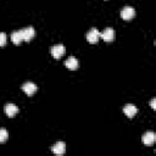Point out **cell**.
I'll list each match as a JSON object with an SVG mask.
<instances>
[{
    "label": "cell",
    "mask_w": 156,
    "mask_h": 156,
    "mask_svg": "<svg viewBox=\"0 0 156 156\" xmlns=\"http://www.w3.org/2000/svg\"><path fill=\"white\" fill-rule=\"evenodd\" d=\"M134 16H135V11L130 6H126V7H123L121 10V17L123 20H126V21H130Z\"/></svg>",
    "instance_id": "6da1fadb"
},
{
    "label": "cell",
    "mask_w": 156,
    "mask_h": 156,
    "mask_svg": "<svg viewBox=\"0 0 156 156\" xmlns=\"http://www.w3.org/2000/svg\"><path fill=\"white\" fill-rule=\"evenodd\" d=\"M99 38H100V32H99L96 28H91V29L88 32V34H87V40H88V43H90V44L98 43Z\"/></svg>",
    "instance_id": "7a4b0ae2"
},
{
    "label": "cell",
    "mask_w": 156,
    "mask_h": 156,
    "mask_svg": "<svg viewBox=\"0 0 156 156\" xmlns=\"http://www.w3.org/2000/svg\"><path fill=\"white\" fill-rule=\"evenodd\" d=\"M65 51H66V49L62 44H57V45H54L51 48V55L54 58H57V60L65 54Z\"/></svg>",
    "instance_id": "3957f363"
},
{
    "label": "cell",
    "mask_w": 156,
    "mask_h": 156,
    "mask_svg": "<svg viewBox=\"0 0 156 156\" xmlns=\"http://www.w3.org/2000/svg\"><path fill=\"white\" fill-rule=\"evenodd\" d=\"M141 140H143V143H144L146 146H151V145L155 143V140H156V135H155L154 132H146V133L143 134Z\"/></svg>",
    "instance_id": "277c9868"
},
{
    "label": "cell",
    "mask_w": 156,
    "mask_h": 156,
    "mask_svg": "<svg viewBox=\"0 0 156 156\" xmlns=\"http://www.w3.org/2000/svg\"><path fill=\"white\" fill-rule=\"evenodd\" d=\"M100 37H101L105 41L111 43V41H113V39H115V32H113V29H112V28L107 27V28H105V29H104V32H102V33H100Z\"/></svg>",
    "instance_id": "5b68a950"
},
{
    "label": "cell",
    "mask_w": 156,
    "mask_h": 156,
    "mask_svg": "<svg viewBox=\"0 0 156 156\" xmlns=\"http://www.w3.org/2000/svg\"><path fill=\"white\" fill-rule=\"evenodd\" d=\"M37 85L33 83V82H27V83H24L23 85H22V90L28 95V96H32L35 91H37Z\"/></svg>",
    "instance_id": "8992f818"
},
{
    "label": "cell",
    "mask_w": 156,
    "mask_h": 156,
    "mask_svg": "<svg viewBox=\"0 0 156 156\" xmlns=\"http://www.w3.org/2000/svg\"><path fill=\"white\" fill-rule=\"evenodd\" d=\"M21 32H22V37H23V40H24V41H30V40L33 39L34 34H35L33 27L23 28V29H21Z\"/></svg>",
    "instance_id": "52a82bcc"
},
{
    "label": "cell",
    "mask_w": 156,
    "mask_h": 156,
    "mask_svg": "<svg viewBox=\"0 0 156 156\" xmlns=\"http://www.w3.org/2000/svg\"><path fill=\"white\" fill-rule=\"evenodd\" d=\"M51 150H52V152L55 154V155H63L65 154V151H66V144L63 143V141H57L56 144H54V146L51 147Z\"/></svg>",
    "instance_id": "ba28073f"
},
{
    "label": "cell",
    "mask_w": 156,
    "mask_h": 156,
    "mask_svg": "<svg viewBox=\"0 0 156 156\" xmlns=\"http://www.w3.org/2000/svg\"><path fill=\"white\" fill-rule=\"evenodd\" d=\"M4 110H5V113H6L9 117H13V116H16V115L18 113V107H17L16 105H13V104H7V105H5Z\"/></svg>",
    "instance_id": "9c48e42d"
},
{
    "label": "cell",
    "mask_w": 156,
    "mask_h": 156,
    "mask_svg": "<svg viewBox=\"0 0 156 156\" xmlns=\"http://www.w3.org/2000/svg\"><path fill=\"white\" fill-rule=\"evenodd\" d=\"M65 65H66V67H67L69 71H74V69L78 68V60H77L74 56H69V57L66 60Z\"/></svg>",
    "instance_id": "30bf717a"
},
{
    "label": "cell",
    "mask_w": 156,
    "mask_h": 156,
    "mask_svg": "<svg viewBox=\"0 0 156 156\" xmlns=\"http://www.w3.org/2000/svg\"><path fill=\"white\" fill-rule=\"evenodd\" d=\"M123 112L127 115V117L132 118V117H134V116L136 115V112H138V108H136L134 105H132V104H128V105H126V106L123 107Z\"/></svg>",
    "instance_id": "8fae6325"
},
{
    "label": "cell",
    "mask_w": 156,
    "mask_h": 156,
    "mask_svg": "<svg viewBox=\"0 0 156 156\" xmlns=\"http://www.w3.org/2000/svg\"><path fill=\"white\" fill-rule=\"evenodd\" d=\"M11 40H12V43H13V44H16V45H18V44H21V43L23 41V37H22V32H21V30H17V32H13V33L11 34Z\"/></svg>",
    "instance_id": "7c38bea8"
},
{
    "label": "cell",
    "mask_w": 156,
    "mask_h": 156,
    "mask_svg": "<svg viewBox=\"0 0 156 156\" xmlns=\"http://www.w3.org/2000/svg\"><path fill=\"white\" fill-rule=\"evenodd\" d=\"M9 138V133L6 129H0V143H4Z\"/></svg>",
    "instance_id": "4fadbf2b"
},
{
    "label": "cell",
    "mask_w": 156,
    "mask_h": 156,
    "mask_svg": "<svg viewBox=\"0 0 156 156\" xmlns=\"http://www.w3.org/2000/svg\"><path fill=\"white\" fill-rule=\"evenodd\" d=\"M6 44V34L4 32L0 33V46H4Z\"/></svg>",
    "instance_id": "5bb4252c"
},
{
    "label": "cell",
    "mask_w": 156,
    "mask_h": 156,
    "mask_svg": "<svg viewBox=\"0 0 156 156\" xmlns=\"http://www.w3.org/2000/svg\"><path fill=\"white\" fill-rule=\"evenodd\" d=\"M150 105H151V108H152V110H156V99H155V98L151 100Z\"/></svg>",
    "instance_id": "9a60e30c"
}]
</instances>
